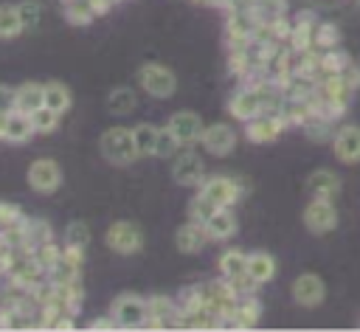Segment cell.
<instances>
[{
  "label": "cell",
  "mask_w": 360,
  "mask_h": 332,
  "mask_svg": "<svg viewBox=\"0 0 360 332\" xmlns=\"http://www.w3.org/2000/svg\"><path fill=\"white\" fill-rule=\"evenodd\" d=\"M172 177L177 186H186V189H197L202 180H205V163L197 152H180L174 166H172Z\"/></svg>",
  "instance_id": "17"
},
{
  "label": "cell",
  "mask_w": 360,
  "mask_h": 332,
  "mask_svg": "<svg viewBox=\"0 0 360 332\" xmlns=\"http://www.w3.org/2000/svg\"><path fill=\"white\" fill-rule=\"evenodd\" d=\"M338 219H340V214H338L335 200H329V197H309V203L304 208V225H307V231H312V234H329V231L338 228Z\"/></svg>",
  "instance_id": "10"
},
{
  "label": "cell",
  "mask_w": 360,
  "mask_h": 332,
  "mask_svg": "<svg viewBox=\"0 0 360 332\" xmlns=\"http://www.w3.org/2000/svg\"><path fill=\"white\" fill-rule=\"evenodd\" d=\"M248 276L262 287L276 279V256L267 250H248Z\"/></svg>",
  "instance_id": "23"
},
{
  "label": "cell",
  "mask_w": 360,
  "mask_h": 332,
  "mask_svg": "<svg viewBox=\"0 0 360 332\" xmlns=\"http://www.w3.org/2000/svg\"><path fill=\"white\" fill-rule=\"evenodd\" d=\"M22 219H25V214H22V208H20L17 203L0 200V231H8V228H14V225L22 222Z\"/></svg>",
  "instance_id": "43"
},
{
  "label": "cell",
  "mask_w": 360,
  "mask_h": 332,
  "mask_svg": "<svg viewBox=\"0 0 360 332\" xmlns=\"http://www.w3.org/2000/svg\"><path fill=\"white\" fill-rule=\"evenodd\" d=\"M259 3H262V0H231L228 8H248V11H253Z\"/></svg>",
  "instance_id": "49"
},
{
  "label": "cell",
  "mask_w": 360,
  "mask_h": 332,
  "mask_svg": "<svg viewBox=\"0 0 360 332\" xmlns=\"http://www.w3.org/2000/svg\"><path fill=\"white\" fill-rule=\"evenodd\" d=\"M208 242H211V239H208L202 222L188 219V222H183V225L174 231V245H177L180 253H200Z\"/></svg>",
  "instance_id": "20"
},
{
  "label": "cell",
  "mask_w": 360,
  "mask_h": 332,
  "mask_svg": "<svg viewBox=\"0 0 360 332\" xmlns=\"http://www.w3.org/2000/svg\"><path fill=\"white\" fill-rule=\"evenodd\" d=\"M45 104V84L39 82H22L14 87V110L31 115L37 107Z\"/></svg>",
  "instance_id": "22"
},
{
  "label": "cell",
  "mask_w": 360,
  "mask_h": 332,
  "mask_svg": "<svg viewBox=\"0 0 360 332\" xmlns=\"http://www.w3.org/2000/svg\"><path fill=\"white\" fill-rule=\"evenodd\" d=\"M217 267H219V276L225 279H233V276H242L248 273V250L242 248H225L217 259Z\"/></svg>",
  "instance_id": "26"
},
{
  "label": "cell",
  "mask_w": 360,
  "mask_h": 332,
  "mask_svg": "<svg viewBox=\"0 0 360 332\" xmlns=\"http://www.w3.org/2000/svg\"><path fill=\"white\" fill-rule=\"evenodd\" d=\"M104 242L112 253L118 256H132L143 248V231L138 222L132 219H115L107 231H104Z\"/></svg>",
  "instance_id": "5"
},
{
  "label": "cell",
  "mask_w": 360,
  "mask_h": 332,
  "mask_svg": "<svg viewBox=\"0 0 360 332\" xmlns=\"http://www.w3.org/2000/svg\"><path fill=\"white\" fill-rule=\"evenodd\" d=\"M292 301L298 304V307H304V309H315V307H321L323 304V298H326V284H323V279L318 276V273H301L295 281H292Z\"/></svg>",
  "instance_id": "14"
},
{
  "label": "cell",
  "mask_w": 360,
  "mask_h": 332,
  "mask_svg": "<svg viewBox=\"0 0 360 332\" xmlns=\"http://www.w3.org/2000/svg\"><path fill=\"white\" fill-rule=\"evenodd\" d=\"M217 211H219V205H217L211 197H205L202 191H197V194L191 197V203H188V219L202 222V225H205Z\"/></svg>",
  "instance_id": "36"
},
{
  "label": "cell",
  "mask_w": 360,
  "mask_h": 332,
  "mask_svg": "<svg viewBox=\"0 0 360 332\" xmlns=\"http://www.w3.org/2000/svg\"><path fill=\"white\" fill-rule=\"evenodd\" d=\"M62 6V17L70 23V25H90L96 20V11H93V3L90 0H59Z\"/></svg>",
  "instance_id": "27"
},
{
  "label": "cell",
  "mask_w": 360,
  "mask_h": 332,
  "mask_svg": "<svg viewBox=\"0 0 360 332\" xmlns=\"http://www.w3.org/2000/svg\"><path fill=\"white\" fill-rule=\"evenodd\" d=\"M352 62V56L338 45V48H329V51H321V76H335V73H343V68ZM318 76V79H321Z\"/></svg>",
  "instance_id": "35"
},
{
  "label": "cell",
  "mask_w": 360,
  "mask_h": 332,
  "mask_svg": "<svg viewBox=\"0 0 360 332\" xmlns=\"http://www.w3.org/2000/svg\"><path fill=\"white\" fill-rule=\"evenodd\" d=\"M340 186H343L340 177L332 169H315L307 177V183H304V189H307L309 197H329V200H335L340 194Z\"/></svg>",
  "instance_id": "21"
},
{
  "label": "cell",
  "mask_w": 360,
  "mask_h": 332,
  "mask_svg": "<svg viewBox=\"0 0 360 332\" xmlns=\"http://www.w3.org/2000/svg\"><path fill=\"white\" fill-rule=\"evenodd\" d=\"M225 48H245L253 37H256V28H259V20L253 11L248 8H225Z\"/></svg>",
  "instance_id": "6"
},
{
  "label": "cell",
  "mask_w": 360,
  "mask_h": 332,
  "mask_svg": "<svg viewBox=\"0 0 360 332\" xmlns=\"http://www.w3.org/2000/svg\"><path fill=\"white\" fill-rule=\"evenodd\" d=\"M87 329H118V324L112 321V315H107V318H93V321H87Z\"/></svg>",
  "instance_id": "47"
},
{
  "label": "cell",
  "mask_w": 360,
  "mask_h": 332,
  "mask_svg": "<svg viewBox=\"0 0 360 332\" xmlns=\"http://www.w3.org/2000/svg\"><path fill=\"white\" fill-rule=\"evenodd\" d=\"M329 143L340 163H346V166L360 163V127L357 124H340Z\"/></svg>",
  "instance_id": "15"
},
{
  "label": "cell",
  "mask_w": 360,
  "mask_h": 332,
  "mask_svg": "<svg viewBox=\"0 0 360 332\" xmlns=\"http://www.w3.org/2000/svg\"><path fill=\"white\" fill-rule=\"evenodd\" d=\"M37 132H34V124H31V115L25 113H8V127H6V141L8 143H25L31 141Z\"/></svg>",
  "instance_id": "28"
},
{
  "label": "cell",
  "mask_w": 360,
  "mask_h": 332,
  "mask_svg": "<svg viewBox=\"0 0 360 332\" xmlns=\"http://www.w3.org/2000/svg\"><path fill=\"white\" fill-rule=\"evenodd\" d=\"M48 276V270H45V264L37 259V253H14V259H11V264H8V270H6V281L8 284H14V287H20V290H31L37 281H42Z\"/></svg>",
  "instance_id": "7"
},
{
  "label": "cell",
  "mask_w": 360,
  "mask_h": 332,
  "mask_svg": "<svg viewBox=\"0 0 360 332\" xmlns=\"http://www.w3.org/2000/svg\"><path fill=\"white\" fill-rule=\"evenodd\" d=\"M98 149H101V158L110 160L112 166H129L141 158L138 146H135V138H132V127L104 129L101 138H98Z\"/></svg>",
  "instance_id": "1"
},
{
  "label": "cell",
  "mask_w": 360,
  "mask_h": 332,
  "mask_svg": "<svg viewBox=\"0 0 360 332\" xmlns=\"http://www.w3.org/2000/svg\"><path fill=\"white\" fill-rule=\"evenodd\" d=\"M37 259L45 264V270H51L59 259H62V245H56V239H48V242H42V245H37Z\"/></svg>",
  "instance_id": "42"
},
{
  "label": "cell",
  "mask_w": 360,
  "mask_h": 332,
  "mask_svg": "<svg viewBox=\"0 0 360 332\" xmlns=\"http://www.w3.org/2000/svg\"><path fill=\"white\" fill-rule=\"evenodd\" d=\"M70 104H73V93H70L68 84H62V82H45V107H51V110H56V113L65 115L70 110Z\"/></svg>",
  "instance_id": "30"
},
{
  "label": "cell",
  "mask_w": 360,
  "mask_h": 332,
  "mask_svg": "<svg viewBox=\"0 0 360 332\" xmlns=\"http://www.w3.org/2000/svg\"><path fill=\"white\" fill-rule=\"evenodd\" d=\"M202 293H205V307L219 318L222 326H231V315H233V309L239 304V295L231 287V281L225 276H219L214 281H205L202 284Z\"/></svg>",
  "instance_id": "3"
},
{
  "label": "cell",
  "mask_w": 360,
  "mask_h": 332,
  "mask_svg": "<svg viewBox=\"0 0 360 332\" xmlns=\"http://www.w3.org/2000/svg\"><path fill=\"white\" fill-rule=\"evenodd\" d=\"M93 3V11H96V17H104V14H110V8L118 3V0H90Z\"/></svg>",
  "instance_id": "48"
},
{
  "label": "cell",
  "mask_w": 360,
  "mask_h": 332,
  "mask_svg": "<svg viewBox=\"0 0 360 332\" xmlns=\"http://www.w3.org/2000/svg\"><path fill=\"white\" fill-rule=\"evenodd\" d=\"M290 124L284 121L281 113H259L256 118L245 121V138L250 143H273L281 138V132L287 129Z\"/></svg>",
  "instance_id": "12"
},
{
  "label": "cell",
  "mask_w": 360,
  "mask_h": 332,
  "mask_svg": "<svg viewBox=\"0 0 360 332\" xmlns=\"http://www.w3.org/2000/svg\"><path fill=\"white\" fill-rule=\"evenodd\" d=\"M110 315L118 324V329H141V326H146V318H149L146 298L138 293H121L112 298Z\"/></svg>",
  "instance_id": "4"
},
{
  "label": "cell",
  "mask_w": 360,
  "mask_h": 332,
  "mask_svg": "<svg viewBox=\"0 0 360 332\" xmlns=\"http://www.w3.org/2000/svg\"><path fill=\"white\" fill-rule=\"evenodd\" d=\"M312 45L318 51H329V48H338L340 45V28L335 23H326V20H318L315 25V39Z\"/></svg>",
  "instance_id": "37"
},
{
  "label": "cell",
  "mask_w": 360,
  "mask_h": 332,
  "mask_svg": "<svg viewBox=\"0 0 360 332\" xmlns=\"http://www.w3.org/2000/svg\"><path fill=\"white\" fill-rule=\"evenodd\" d=\"M22 31H25V28H22L17 3H0V39H14V37H20Z\"/></svg>",
  "instance_id": "33"
},
{
  "label": "cell",
  "mask_w": 360,
  "mask_h": 332,
  "mask_svg": "<svg viewBox=\"0 0 360 332\" xmlns=\"http://www.w3.org/2000/svg\"><path fill=\"white\" fill-rule=\"evenodd\" d=\"M236 228H239V222H236L233 208H219V211L205 222V234H208L211 242H225V239H231V236L236 234Z\"/></svg>",
  "instance_id": "24"
},
{
  "label": "cell",
  "mask_w": 360,
  "mask_h": 332,
  "mask_svg": "<svg viewBox=\"0 0 360 332\" xmlns=\"http://www.w3.org/2000/svg\"><path fill=\"white\" fill-rule=\"evenodd\" d=\"M340 76H343V82L349 84V90H352V93H357V90H360V65H357L354 59L343 68V73H340Z\"/></svg>",
  "instance_id": "45"
},
{
  "label": "cell",
  "mask_w": 360,
  "mask_h": 332,
  "mask_svg": "<svg viewBox=\"0 0 360 332\" xmlns=\"http://www.w3.org/2000/svg\"><path fill=\"white\" fill-rule=\"evenodd\" d=\"M62 239L65 245H73V248H87L90 245V225L84 219H70L62 231Z\"/></svg>",
  "instance_id": "38"
},
{
  "label": "cell",
  "mask_w": 360,
  "mask_h": 332,
  "mask_svg": "<svg viewBox=\"0 0 360 332\" xmlns=\"http://www.w3.org/2000/svg\"><path fill=\"white\" fill-rule=\"evenodd\" d=\"M0 113H14V87L0 84Z\"/></svg>",
  "instance_id": "46"
},
{
  "label": "cell",
  "mask_w": 360,
  "mask_h": 332,
  "mask_svg": "<svg viewBox=\"0 0 360 332\" xmlns=\"http://www.w3.org/2000/svg\"><path fill=\"white\" fill-rule=\"evenodd\" d=\"M245 180L242 177H228V174H205V180L197 186L205 197H211L219 208H233L245 197Z\"/></svg>",
  "instance_id": "2"
},
{
  "label": "cell",
  "mask_w": 360,
  "mask_h": 332,
  "mask_svg": "<svg viewBox=\"0 0 360 332\" xmlns=\"http://www.w3.org/2000/svg\"><path fill=\"white\" fill-rule=\"evenodd\" d=\"M146 309H149L146 329H174V315H177V301L174 298H169L163 293L146 295Z\"/></svg>",
  "instance_id": "18"
},
{
  "label": "cell",
  "mask_w": 360,
  "mask_h": 332,
  "mask_svg": "<svg viewBox=\"0 0 360 332\" xmlns=\"http://www.w3.org/2000/svg\"><path fill=\"white\" fill-rule=\"evenodd\" d=\"M177 312L183 315H191V312H200V309H208L205 307V293H202V284H194V287H183L177 295Z\"/></svg>",
  "instance_id": "32"
},
{
  "label": "cell",
  "mask_w": 360,
  "mask_h": 332,
  "mask_svg": "<svg viewBox=\"0 0 360 332\" xmlns=\"http://www.w3.org/2000/svg\"><path fill=\"white\" fill-rule=\"evenodd\" d=\"M259 318H262L259 298L256 295H242L239 304H236V309H233V315H231V326L233 329H253L259 324Z\"/></svg>",
  "instance_id": "25"
},
{
  "label": "cell",
  "mask_w": 360,
  "mask_h": 332,
  "mask_svg": "<svg viewBox=\"0 0 360 332\" xmlns=\"http://www.w3.org/2000/svg\"><path fill=\"white\" fill-rule=\"evenodd\" d=\"M228 115L233 118V121H250V118H256L262 110H264V96H262V90H259V84L256 82H245L231 98H228Z\"/></svg>",
  "instance_id": "9"
},
{
  "label": "cell",
  "mask_w": 360,
  "mask_h": 332,
  "mask_svg": "<svg viewBox=\"0 0 360 332\" xmlns=\"http://www.w3.org/2000/svg\"><path fill=\"white\" fill-rule=\"evenodd\" d=\"M231 281V287L236 290V295L242 298V295H256V290H259V284L248 276V273H242V276H233V279H228Z\"/></svg>",
  "instance_id": "44"
},
{
  "label": "cell",
  "mask_w": 360,
  "mask_h": 332,
  "mask_svg": "<svg viewBox=\"0 0 360 332\" xmlns=\"http://www.w3.org/2000/svg\"><path fill=\"white\" fill-rule=\"evenodd\" d=\"M256 20L264 23V20H276V17H284L287 14V0H262L256 8H253Z\"/></svg>",
  "instance_id": "40"
},
{
  "label": "cell",
  "mask_w": 360,
  "mask_h": 332,
  "mask_svg": "<svg viewBox=\"0 0 360 332\" xmlns=\"http://www.w3.org/2000/svg\"><path fill=\"white\" fill-rule=\"evenodd\" d=\"M17 11H20V20H22V28L31 31L39 25V17H42V6L37 0H20L17 3Z\"/></svg>",
  "instance_id": "39"
},
{
  "label": "cell",
  "mask_w": 360,
  "mask_h": 332,
  "mask_svg": "<svg viewBox=\"0 0 360 332\" xmlns=\"http://www.w3.org/2000/svg\"><path fill=\"white\" fill-rule=\"evenodd\" d=\"M315 25H318V17L312 11H298V17H292V28H290V39L287 45L292 51H307V48H315L312 39H315Z\"/></svg>",
  "instance_id": "19"
},
{
  "label": "cell",
  "mask_w": 360,
  "mask_h": 332,
  "mask_svg": "<svg viewBox=\"0 0 360 332\" xmlns=\"http://www.w3.org/2000/svg\"><path fill=\"white\" fill-rule=\"evenodd\" d=\"M138 84L155 98H169L177 90V76L160 62H146L138 68Z\"/></svg>",
  "instance_id": "8"
},
{
  "label": "cell",
  "mask_w": 360,
  "mask_h": 332,
  "mask_svg": "<svg viewBox=\"0 0 360 332\" xmlns=\"http://www.w3.org/2000/svg\"><path fill=\"white\" fill-rule=\"evenodd\" d=\"M177 149H183L180 141L172 135L169 127H160V132H158V146H155V158H169V155H174Z\"/></svg>",
  "instance_id": "41"
},
{
  "label": "cell",
  "mask_w": 360,
  "mask_h": 332,
  "mask_svg": "<svg viewBox=\"0 0 360 332\" xmlns=\"http://www.w3.org/2000/svg\"><path fill=\"white\" fill-rule=\"evenodd\" d=\"M158 132H160V127L146 124V121L132 127V138H135V146H138V155H141V158H152V155H155Z\"/></svg>",
  "instance_id": "31"
},
{
  "label": "cell",
  "mask_w": 360,
  "mask_h": 332,
  "mask_svg": "<svg viewBox=\"0 0 360 332\" xmlns=\"http://www.w3.org/2000/svg\"><path fill=\"white\" fill-rule=\"evenodd\" d=\"M31 124H34V132L37 135H51V132H56L59 129V124H62V113H56V110H51V107H37L34 113H31Z\"/></svg>",
  "instance_id": "34"
},
{
  "label": "cell",
  "mask_w": 360,
  "mask_h": 332,
  "mask_svg": "<svg viewBox=\"0 0 360 332\" xmlns=\"http://www.w3.org/2000/svg\"><path fill=\"white\" fill-rule=\"evenodd\" d=\"M25 180L28 186L37 191V194H53L59 186H62V166L53 160V158H37L28 172H25Z\"/></svg>",
  "instance_id": "11"
},
{
  "label": "cell",
  "mask_w": 360,
  "mask_h": 332,
  "mask_svg": "<svg viewBox=\"0 0 360 332\" xmlns=\"http://www.w3.org/2000/svg\"><path fill=\"white\" fill-rule=\"evenodd\" d=\"M138 107V96L132 87H112L107 93V110L112 115H129Z\"/></svg>",
  "instance_id": "29"
},
{
  "label": "cell",
  "mask_w": 360,
  "mask_h": 332,
  "mask_svg": "<svg viewBox=\"0 0 360 332\" xmlns=\"http://www.w3.org/2000/svg\"><path fill=\"white\" fill-rule=\"evenodd\" d=\"M200 146H202L208 155H214V158H225V155H231L233 146H236V129H233L231 124H225V121L205 124L202 138H200Z\"/></svg>",
  "instance_id": "13"
},
{
  "label": "cell",
  "mask_w": 360,
  "mask_h": 332,
  "mask_svg": "<svg viewBox=\"0 0 360 332\" xmlns=\"http://www.w3.org/2000/svg\"><path fill=\"white\" fill-rule=\"evenodd\" d=\"M6 127H8V113H0V141H6Z\"/></svg>",
  "instance_id": "50"
},
{
  "label": "cell",
  "mask_w": 360,
  "mask_h": 332,
  "mask_svg": "<svg viewBox=\"0 0 360 332\" xmlns=\"http://www.w3.org/2000/svg\"><path fill=\"white\" fill-rule=\"evenodd\" d=\"M166 127H169L172 135L180 141V146H194V143H200L202 129H205L202 118H200L197 113H191V110H177V113L169 118Z\"/></svg>",
  "instance_id": "16"
}]
</instances>
